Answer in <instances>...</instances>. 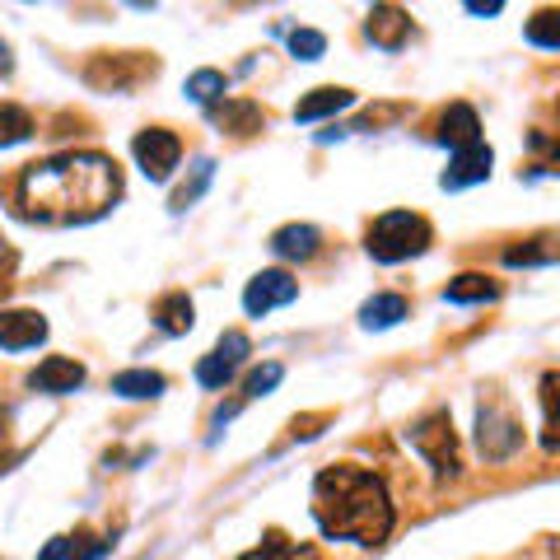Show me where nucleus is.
Wrapping results in <instances>:
<instances>
[{"label": "nucleus", "mask_w": 560, "mask_h": 560, "mask_svg": "<svg viewBox=\"0 0 560 560\" xmlns=\"http://www.w3.org/2000/svg\"><path fill=\"white\" fill-rule=\"evenodd\" d=\"M131 154H136V164H140V173H145L150 183H168V173L178 168V160H183V140L173 136L168 127H145L131 140Z\"/></svg>", "instance_id": "0eeeda50"}, {"label": "nucleus", "mask_w": 560, "mask_h": 560, "mask_svg": "<svg viewBox=\"0 0 560 560\" xmlns=\"http://www.w3.org/2000/svg\"><path fill=\"white\" fill-rule=\"evenodd\" d=\"M477 448L486 453V463H504L523 448V425L500 401H481L477 407Z\"/></svg>", "instance_id": "39448f33"}, {"label": "nucleus", "mask_w": 560, "mask_h": 560, "mask_svg": "<svg viewBox=\"0 0 560 560\" xmlns=\"http://www.w3.org/2000/svg\"><path fill=\"white\" fill-rule=\"evenodd\" d=\"M294 300H300V280H294L290 271H280V267L257 271L248 280V290H243V308H248L253 318H267L271 308H285Z\"/></svg>", "instance_id": "6e6552de"}, {"label": "nucleus", "mask_w": 560, "mask_h": 560, "mask_svg": "<svg viewBox=\"0 0 560 560\" xmlns=\"http://www.w3.org/2000/svg\"><path fill=\"white\" fill-rule=\"evenodd\" d=\"M556 113H560V103H556Z\"/></svg>", "instance_id": "e433bc0d"}, {"label": "nucleus", "mask_w": 560, "mask_h": 560, "mask_svg": "<svg viewBox=\"0 0 560 560\" xmlns=\"http://www.w3.org/2000/svg\"><path fill=\"white\" fill-rule=\"evenodd\" d=\"M0 70H10V47L0 43Z\"/></svg>", "instance_id": "c9c22d12"}, {"label": "nucleus", "mask_w": 560, "mask_h": 560, "mask_svg": "<svg viewBox=\"0 0 560 560\" xmlns=\"http://www.w3.org/2000/svg\"><path fill=\"white\" fill-rule=\"evenodd\" d=\"M210 178H215V160H197V164H191V178H187L178 191H173V201H168V210H173V215H183L187 206H197V201L206 197Z\"/></svg>", "instance_id": "b1692460"}, {"label": "nucleus", "mask_w": 560, "mask_h": 560, "mask_svg": "<svg viewBox=\"0 0 560 560\" xmlns=\"http://www.w3.org/2000/svg\"><path fill=\"white\" fill-rule=\"evenodd\" d=\"M523 33H528V43H533V47L560 51V10H551V5H547V10H537Z\"/></svg>", "instance_id": "cd10ccee"}, {"label": "nucleus", "mask_w": 560, "mask_h": 560, "mask_svg": "<svg viewBox=\"0 0 560 560\" xmlns=\"http://www.w3.org/2000/svg\"><path fill=\"white\" fill-rule=\"evenodd\" d=\"M504 267H560V238L537 234V238L510 243V248H504Z\"/></svg>", "instance_id": "a211bd4d"}, {"label": "nucleus", "mask_w": 560, "mask_h": 560, "mask_svg": "<svg viewBox=\"0 0 560 560\" xmlns=\"http://www.w3.org/2000/svg\"><path fill=\"white\" fill-rule=\"evenodd\" d=\"M210 121H215L220 131L253 136V131H261V127H267V113H261L253 98H224L220 108H210Z\"/></svg>", "instance_id": "f3484780"}, {"label": "nucleus", "mask_w": 560, "mask_h": 560, "mask_svg": "<svg viewBox=\"0 0 560 560\" xmlns=\"http://www.w3.org/2000/svg\"><path fill=\"white\" fill-rule=\"evenodd\" d=\"M528 145H533L537 154H551V160L560 164V140H556V136H547V131H528Z\"/></svg>", "instance_id": "7c9ffc66"}, {"label": "nucleus", "mask_w": 560, "mask_h": 560, "mask_svg": "<svg viewBox=\"0 0 560 560\" xmlns=\"http://www.w3.org/2000/svg\"><path fill=\"white\" fill-rule=\"evenodd\" d=\"M47 341V318L33 308H0V350H33Z\"/></svg>", "instance_id": "1a4fd4ad"}, {"label": "nucleus", "mask_w": 560, "mask_h": 560, "mask_svg": "<svg viewBox=\"0 0 560 560\" xmlns=\"http://www.w3.org/2000/svg\"><path fill=\"white\" fill-rule=\"evenodd\" d=\"M33 131V113L20 108V103H0V145H20V140H28Z\"/></svg>", "instance_id": "bb28decb"}, {"label": "nucleus", "mask_w": 560, "mask_h": 560, "mask_svg": "<svg viewBox=\"0 0 560 560\" xmlns=\"http://www.w3.org/2000/svg\"><path fill=\"white\" fill-rule=\"evenodd\" d=\"M280 378H285V364H261V370H253L248 374V383H243V393H248V397H267V393H276V383Z\"/></svg>", "instance_id": "c756f323"}, {"label": "nucleus", "mask_w": 560, "mask_h": 560, "mask_svg": "<svg viewBox=\"0 0 560 560\" xmlns=\"http://www.w3.org/2000/svg\"><path fill=\"white\" fill-rule=\"evenodd\" d=\"M243 560H323L313 547H300V541H285L280 533H267V541L261 547H253Z\"/></svg>", "instance_id": "a878e982"}, {"label": "nucleus", "mask_w": 560, "mask_h": 560, "mask_svg": "<svg viewBox=\"0 0 560 560\" xmlns=\"http://www.w3.org/2000/svg\"><path fill=\"white\" fill-rule=\"evenodd\" d=\"M490 164H495V154H490V145L458 150V154H453V164L444 168L440 187H444V191H463V187H471V183H486V178H490Z\"/></svg>", "instance_id": "ddd939ff"}, {"label": "nucleus", "mask_w": 560, "mask_h": 560, "mask_svg": "<svg viewBox=\"0 0 560 560\" xmlns=\"http://www.w3.org/2000/svg\"><path fill=\"white\" fill-rule=\"evenodd\" d=\"M10 206L33 224H90L121 197V168L98 150H70L14 173Z\"/></svg>", "instance_id": "f257e3e1"}, {"label": "nucleus", "mask_w": 560, "mask_h": 560, "mask_svg": "<svg viewBox=\"0 0 560 560\" xmlns=\"http://www.w3.org/2000/svg\"><path fill=\"white\" fill-rule=\"evenodd\" d=\"M434 140L448 145L453 154L481 145V117H477V108H471V103H448V108L440 113V131H434Z\"/></svg>", "instance_id": "9d476101"}, {"label": "nucleus", "mask_w": 560, "mask_h": 560, "mask_svg": "<svg viewBox=\"0 0 560 560\" xmlns=\"http://www.w3.org/2000/svg\"><path fill=\"white\" fill-rule=\"evenodd\" d=\"M364 38L383 51H401V43L411 38V14L397 10V5H374L370 24H364Z\"/></svg>", "instance_id": "9b49d317"}, {"label": "nucleus", "mask_w": 560, "mask_h": 560, "mask_svg": "<svg viewBox=\"0 0 560 560\" xmlns=\"http://www.w3.org/2000/svg\"><path fill=\"white\" fill-rule=\"evenodd\" d=\"M271 253L280 261H313L323 253V234L313 224H280L271 234Z\"/></svg>", "instance_id": "4468645a"}, {"label": "nucleus", "mask_w": 560, "mask_h": 560, "mask_svg": "<svg viewBox=\"0 0 560 560\" xmlns=\"http://www.w3.org/2000/svg\"><path fill=\"white\" fill-rule=\"evenodd\" d=\"M350 103H355V94L350 90H341V84H323V90H308L300 103H294V121H323V117H337V113H346Z\"/></svg>", "instance_id": "2eb2a0df"}, {"label": "nucleus", "mask_w": 560, "mask_h": 560, "mask_svg": "<svg viewBox=\"0 0 560 560\" xmlns=\"http://www.w3.org/2000/svg\"><path fill=\"white\" fill-rule=\"evenodd\" d=\"M33 388L38 393H51V397H66L84 388V364L70 360V355H47L38 370H33Z\"/></svg>", "instance_id": "f8f14e48"}, {"label": "nucleus", "mask_w": 560, "mask_h": 560, "mask_svg": "<svg viewBox=\"0 0 560 560\" xmlns=\"http://www.w3.org/2000/svg\"><path fill=\"white\" fill-rule=\"evenodd\" d=\"M191 323H197V308H191L183 290H168L164 300H154V327L164 337H183V331H191Z\"/></svg>", "instance_id": "412c9836"}, {"label": "nucleus", "mask_w": 560, "mask_h": 560, "mask_svg": "<svg viewBox=\"0 0 560 560\" xmlns=\"http://www.w3.org/2000/svg\"><path fill=\"white\" fill-rule=\"evenodd\" d=\"M444 300L448 304H495L500 300V280L486 276V271H463L444 285Z\"/></svg>", "instance_id": "aec40b11"}, {"label": "nucleus", "mask_w": 560, "mask_h": 560, "mask_svg": "<svg viewBox=\"0 0 560 560\" xmlns=\"http://www.w3.org/2000/svg\"><path fill=\"white\" fill-rule=\"evenodd\" d=\"M164 388H168V378L154 374V370H121V374H113V393L117 397H131V401L160 397Z\"/></svg>", "instance_id": "4be33fe9"}, {"label": "nucleus", "mask_w": 560, "mask_h": 560, "mask_svg": "<svg viewBox=\"0 0 560 560\" xmlns=\"http://www.w3.org/2000/svg\"><path fill=\"white\" fill-rule=\"evenodd\" d=\"M290 51H294L300 61H318L323 51H327V38H323L318 28H294V33H290Z\"/></svg>", "instance_id": "c85d7f7f"}, {"label": "nucleus", "mask_w": 560, "mask_h": 560, "mask_svg": "<svg viewBox=\"0 0 560 560\" xmlns=\"http://www.w3.org/2000/svg\"><path fill=\"white\" fill-rule=\"evenodd\" d=\"M401 318H411V304H407V294H393V290H383V294H374V300H364V308H360V327L364 331H388Z\"/></svg>", "instance_id": "6ab92c4d"}, {"label": "nucleus", "mask_w": 560, "mask_h": 560, "mask_svg": "<svg viewBox=\"0 0 560 560\" xmlns=\"http://www.w3.org/2000/svg\"><path fill=\"white\" fill-rule=\"evenodd\" d=\"M504 5L500 0H490V5H481V0H467V14H500Z\"/></svg>", "instance_id": "72a5a7b5"}, {"label": "nucleus", "mask_w": 560, "mask_h": 560, "mask_svg": "<svg viewBox=\"0 0 560 560\" xmlns=\"http://www.w3.org/2000/svg\"><path fill=\"white\" fill-rule=\"evenodd\" d=\"M253 355V341H248V331H224V337L215 341V350L210 355H201L197 360V383L201 388H210V393H220L224 383H230L234 374H238V364Z\"/></svg>", "instance_id": "423d86ee"}, {"label": "nucleus", "mask_w": 560, "mask_h": 560, "mask_svg": "<svg viewBox=\"0 0 560 560\" xmlns=\"http://www.w3.org/2000/svg\"><path fill=\"white\" fill-rule=\"evenodd\" d=\"M113 551V537H90V533H66V537H51L47 547L38 551V560H103Z\"/></svg>", "instance_id": "dca6fc26"}, {"label": "nucleus", "mask_w": 560, "mask_h": 560, "mask_svg": "<svg viewBox=\"0 0 560 560\" xmlns=\"http://www.w3.org/2000/svg\"><path fill=\"white\" fill-rule=\"evenodd\" d=\"M10 261H14V253L5 248V238H0V280H5V271H10Z\"/></svg>", "instance_id": "f704fd0d"}, {"label": "nucleus", "mask_w": 560, "mask_h": 560, "mask_svg": "<svg viewBox=\"0 0 560 560\" xmlns=\"http://www.w3.org/2000/svg\"><path fill=\"white\" fill-rule=\"evenodd\" d=\"M541 411H547V434H541V444L551 453L560 448V374H541Z\"/></svg>", "instance_id": "393cba45"}, {"label": "nucleus", "mask_w": 560, "mask_h": 560, "mask_svg": "<svg viewBox=\"0 0 560 560\" xmlns=\"http://www.w3.org/2000/svg\"><path fill=\"white\" fill-rule=\"evenodd\" d=\"M238 407H243V401H230V407H220L215 416H210V444H215V440H220V430H224V425H230V420L238 416Z\"/></svg>", "instance_id": "2f4dec72"}, {"label": "nucleus", "mask_w": 560, "mask_h": 560, "mask_svg": "<svg viewBox=\"0 0 560 560\" xmlns=\"http://www.w3.org/2000/svg\"><path fill=\"white\" fill-rule=\"evenodd\" d=\"M14 453H10V411H0V471H10Z\"/></svg>", "instance_id": "473e14b6"}, {"label": "nucleus", "mask_w": 560, "mask_h": 560, "mask_svg": "<svg viewBox=\"0 0 560 560\" xmlns=\"http://www.w3.org/2000/svg\"><path fill=\"white\" fill-rule=\"evenodd\" d=\"M224 90H230L224 70H210V66H206V70H191V75H187V98H191V103H201L206 113L224 98Z\"/></svg>", "instance_id": "5701e85b"}, {"label": "nucleus", "mask_w": 560, "mask_h": 560, "mask_svg": "<svg viewBox=\"0 0 560 560\" xmlns=\"http://www.w3.org/2000/svg\"><path fill=\"white\" fill-rule=\"evenodd\" d=\"M407 444L434 467V477L440 481H453L463 471V458H458V434H453V416L440 407L430 416H420L416 425L407 430Z\"/></svg>", "instance_id": "20e7f679"}, {"label": "nucleus", "mask_w": 560, "mask_h": 560, "mask_svg": "<svg viewBox=\"0 0 560 560\" xmlns=\"http://www.w3.org/2000/svg\"><path fill=\"white\" fill-rule=\"evenodd\" d=\"M313 518H318L323 537L360 541V547H378L393 537V495L388 481L370 467L331 463L313 477Z\"/></svg>", "instance_id": "f03ea898"}, {"label": "nucleus", "mask_w": 560, "mask_h": 560, "mask_svg": "<svg viewBox=\"0 0 560 560\" xmlns=\"http://www.w3.org/2000/svg\"><path fill=\"white\" fill-rule=\"evenodd\" d=\"M430 243H434V230H430L425 215H416V210H388V215H378L370 224V234H364V248H370V257L383 261V267L420 257Z\"/></svg>", "instance_id": "7ed1b4c3"}]
</instances>
